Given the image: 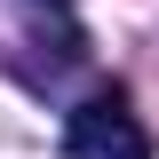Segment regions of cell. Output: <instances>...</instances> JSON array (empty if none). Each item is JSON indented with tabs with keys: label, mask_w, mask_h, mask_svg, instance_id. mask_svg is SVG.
<instances>
[{
	"label": "cell",
	"mask_w": 159,
	"mask_h": 159,
	"mask_svg": "<svg viewBox=\"0 0 159 159\" xmlns=\"http://www.w3.org/2000/svg\"><path fill=\"white\" fill-rule=\"evenodd\" d=\"M64 151L72 159H151V135L135 127L127 96L103 88V96H88L72 119H64Z\"/></svg>",
	"instance_id": "1"
}]
</instances>
